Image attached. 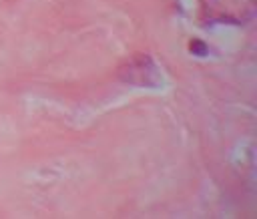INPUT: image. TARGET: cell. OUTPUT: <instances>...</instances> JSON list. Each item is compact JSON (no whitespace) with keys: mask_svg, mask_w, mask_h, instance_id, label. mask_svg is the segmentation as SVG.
I'll use <instances>...</instances> for the list:
<instances>
[{"mask_svg":"<svg viewBox=\"0 0 257 219\" xmlns=\"http://www.w3.org/2000/svg\"><path fill=\"white\" fill-rule=\"evenodd\" d=\"M118 78L122 82L137 84V86H155L157 88L163 84V76H161L155 60L149 54H137L128 62H124L118 68Z\"/></svg>","mask_w":257,"mask_h":219,"instance_id":"obj_1","label":"cell"},{"mask_svg":"<svg viewBox=\"0 0 257 219\" xmlns=\"http://www.w3.org/2000/svg\"><path fill=\"white\" fill-rule=\"evenodd\" d=\"M189 50H191L193 54H197V56H205L209 48H207V44H205L203 40H197V38H195V40L189 42Z\"/></svg>","mask_w":257,"mask_h":219,"instance_id":"obj_2","label":"cell"}]
</instances>
